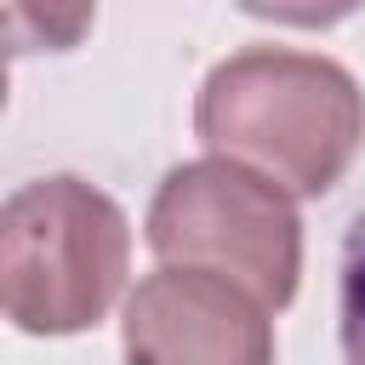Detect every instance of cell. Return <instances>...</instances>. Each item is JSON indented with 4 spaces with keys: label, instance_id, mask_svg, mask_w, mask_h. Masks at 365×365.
<instances>
[{
    "label": "cell",
    "instance_id": "2",
    "mask_svg": "<svg viewBox=\"0 0 365 365\" xmlns=\"http://www.w3.org/2000/svg\"><path fill=\"white\" fill-rule=\"evenodd\" d=\"M125 211L80 177H34L0 211V302L29 336L97 325L125 285Z\"/></svg>",
    "mask_w": 365,
    "mask_h": 365
},
{
    "label": "cell",
    "instance_id": "5",
    "mask_svg": "<svg viewBox=\"0 0 365 365\" xmlns=\"http://www.w3.org/2000/svg\"><path fill=\"white\" fill-rule=\"evenodd\" d=\"M342 359L365 365V211L342 240Z\"/></svg>",
    "mask_w": 365,
    "mask_h": 365
},
{
    "label": "cell",
    "instance_id": "4",
    "mask_svg": "<svg viewBox=\"0 0 365 365\" xmlns=\"http://www.w3.org/2000/svg\"><path fill=\"white\" fill-rule=\"evenodd\" d=\"M125 365H274V325L222 274L154 268L125 302Z\"/></svg>",
    "mask_w": 365,
    "mask_h": 365
},
{
    "label": "cell",
    "instance_id": "1",
    "mask_svg": "<svg viewBox=\"0 0 365 365\" xmlns=\"http://www.w3.org/2000/svg\"><path fill=\"white\" fill-rule=\"evenodd\" d=\"M200 143L291 194H325L365 143L354 74L319 51L245 46L217 63L194 108Z\"/></svg>",
    "mask_w": 365,
    "mask_h": 365
},
{
    "label": "cell",
    "instance_id": "3",
    "mask_svg": "<svg viewBox=\"0 0 365 365\" xmlns=\"http://www.w3.org/2000/svg\"><path fill=\"white\" fill-rule=\"evenodd\" d=\"M148 245L165 268H205L285 308L302 274V222L279 182L234 160H188L165 171L148 205Z\"/></svg>",
    "mask_w": 365,
    "mask_h": 365
}]
</instances>
